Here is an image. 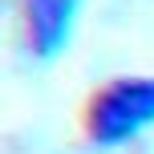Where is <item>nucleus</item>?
<instances>
[{"label": "nucleus", "mask_w": 154, "mask_h": 154, "mask_svg": "<svg viewBox=\"0 0 154 154\" xmlns=\"http://www.w3.org/2000/svg\"><path fill=\"white\" fill-rule=\"evenodd\" d=\"M154 126V77H118L85 106V134L93 146H122Z\"/></svg>", "instance_id": "f257e3e1"}, {"label": "nucleus", "mask_w": 154, "mask_h": 154, "mask_svg": "<svg viewBox=\"0 0 154 154\" xmlns=\"http://www.w3.org/2000/svg\"><path fill=\"white\" fill-rule=\"evenodd\" d=\"M81 0H24V29L29 49L41 61H53L73 37V20Z\"/></svg>", "instance_id": "f03ea898"}]
</instances>
